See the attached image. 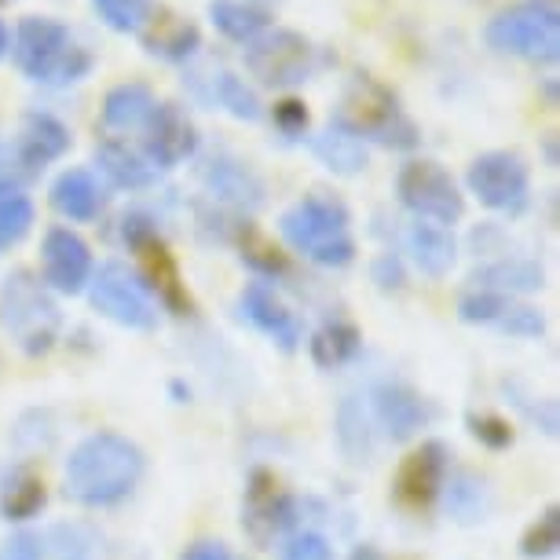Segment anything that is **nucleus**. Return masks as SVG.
<instances>
[{
  "label": "nucleus",
  "instance_id": "nucleus-1",
  "mask_svg": "<svg viewBox=\"0 0 560 560\" xmlns=\"http://www.w3.org/2000/svg\"><path fill=\"white\" fill-rule=\"evenodd\" d=\"M143 451L136 447L129 436L118 432H92L89 440H81L70 451L67 472V494L73 502L103 510V505H118L136 491V483L143 480Z\"/></svg>",
  "mask_w": 560,
  "mask_h": 560
},
{
  "label": "nucleus",
  "instance_id": "nucleus-2",
  "mask_svg": "<svg viewBox=\"0 0 560 560\" xmlns=\"http://www.w3.org/2000/svg\"><path fill=\"white\" fill-rule=\"evenodd\" d=\"M337 129L352 132L355 140L382 143L388 151H415L421 132L410 114L399 107L396 92L374 81L370 73H355L341 92V107L334 110Z\"/></svg>",
  "mask_w": 560,
  "mask_h": 560
},
{
  "label": "nucleus",
  "instance_id": "nucleus-3",
  "mask_svg": "<svg viewBox=\"0 0 560 560\" xmlns=\"http://www.w3.org/2000/svg\"><path fill=\"white\" fill-rule=\"evenodd\" d=\"M12 56H15V67L23 70L30 81L48 84V89L78 84L96 67L92 51L81 48L70 30L48 15H26L23 23H19Z\"/></svg>",
  "mask_w": 560,
  "mask_h": 560
},
{
  "label": "nucleus",
  "instance_id": "nucleus-4",
  "mask_svg": "<svg viewBox=\"0 0 560 560\" xmlns=\"http://www.w3.org/2000/svg\"><path fill=\"white\" fill-rule=\"evenodd\" d=\"M279 231L304 260L323 264V268H345L355 260L352 220H348L345 202L330 195H304L298 206L282 213Z\"/></svg>",
  "mask_w": 560,
  "mask_h": 560
},
{
  "label": "nucleus",
  "instance_id": "nucleus-5",
  "mask_svg": "<svg viewBox=\"0 0 560 560\" xmlns=\"http://www.w3.org/2000/svg\"><path fill=\"white\" fill-rule=\"evenodd\" d=\"M62 315L48 298L45 282L30 271H15L0 290V330L12 337V345L26 355H45L59 341Z\"/></svg>",
  "mask_w": 560,
  "mask_h": 560
},
{
  "label": "nucleus",
  "instance_id": "nucleus-6",
  "mask_svg": "<svg viewBox=\"0 0 560 560\" xmlns=\"http://www.w3.org/2000/svg\"><path fill=\"white\" fill-rule=\"evenodd\" d=\"M488 45L502 56L532 59V62H557L560 56V15L546 0H527L499 12L483 30Z\"/></svg>",
  "mask_w": 560,
  "mask_h": 560
},
{
  "label": "nucleus",
  "instance_id": "nucleus-7",
  "mask_svg": "<svg viewBox=\"0 0 560 560\" xmlns=\"http://www.w3.org/2000/svg\"><path fill=\"white\" fill-rule=\"evenodd\" d=\"M396 195L404 209H410L418 220L436 228H451L465 217V195L458 191L454 176L443 165L429 162H407L396 176Z\"/></svg>",
  "mask_w": 560,
  "mask_h": 560
},
{
  "label": "nucleus",
  "instance_id": "nucleus-8",
  "mask_svg": "<svg viewBox=\"0 0 560 560\" xmlns=\"http://www.w3.org/2000/svg\"><path fill=\"white\" fill-rule=\"evenodd\" d=\"M246 70L268 89H298L312 78L315 48L298 30H264L257 40L246 45Z\"/></svg>",
  "mask_w": 560,
  "mask_h": 560
},
{
  "label": "nucleus",
  "instance_id": "nucleus-9",
  "mask_svg": "<svg viewBox=\"0 0 560 560\" xmlns=\"http://www.w3.org/2000/svg\"><path fill=\"white\" fill-rule=\"evenodd\" d=\"M121 238L136 257L143 264V287L147 293H158V301L165 304L173 315H191V293H187L184 279H179V268L173 260V253L162 238H158V228L147 217L132 213L121 220Z\"/></svg>",
  "mask_w": 560,
  "mask_h": 560
},
{
  "label": "nucleus",
  "instance_id": "nucleus-10",
  "mask_svg": "<svg viewBox=\"0 0 560 560\" xmlns=\"http://www.w3.org/2000/svg\"><path fill=\"white\" fill-rule=\"evenodd\" d=\"M89 287H92L89 290L92 308L100 315H107L110 323L129 326V330H151L158 323L154 298L121 260H107L100 271H92Z\"/></svg>",
  "mask_w": 560,
  "mask_h": 560
},
{
  "label": "nucleus",
  "instance_id": "nucleus-11",
  "mask_svg": "<svg viewBox=\"0 0 560 560\" xmlns=\"http://www.w3.org/2000/svg\"><path fill=\"white\" fill-rule=\"evenodd\" d=\"M469 191L480 198V206L494 209V213L516 217L527 209V195H532V173H527L524 158L516 151H488L472 158L469 173H465Z\"/></svg>",
  "mask_w": 560,
  "mask_h": 560
},
{
  "label": "nucleus",
  "instance_id": "nucleus-12",
  "mask_svg": "<svg viewBox=\"0 0 560 560\" xmlns=\"http://www.w3.org/2000/svg\"><path fill=\"white\" fill-rule=\"evenodd\" d=\"M293 524V499L279 477L268 469H253L242 494V532L257 546H271Z\"/></svg>",
  "mask_w": 560,
  "mask_h": 560
},
{
  "label": "nucleus",
  "instance_id": "nucleus-13",
  "mask_svg": "<svg viewBox=\"0 0 560 560\" xmlns=\"http://www.w3.org/2000/svg\"><path fill=\"white\" fill-rule=\"evenodd\" d=\"M198 151V129L176 103H158L143 125V158L158 173L184 165Z\"/></svg>",
  "mask_w": 560,
  "mask_h": 560
},
{
  "label": "nucleus",
  "instance_id": "nucleus-14",
  "mask_svg": "<svg viewBox=\"0 0 560 560\" xmlns=\"http://www.w3.org/2000/svg\"><path fill=\"white\" fill-rule=\"evenodd\" d=\"M447 447L440 440L421 443L415 454H407L396 472V502L407 510H429L440 499L443 480H447Z\"/></svg>",
  "mask_w": 560,
  "mask_h": 560
},
{
  "label": "nucleus",
  "instance_id": "nucleus-15",
  "mask_svg": "<svg viewBox=\"0 0 560 560\" xmlns=\"http://www.w3.org/2000/svg\"><path fill=\"white\" fill-rule=\"evenodd\" d=\"M40 268H45V282L59 293H81L92 279V249L78 231L51 228L40 246Z\"/></svg>",
  "mask_w": 560,
  "mask_h": 560
},
{
  "label": "nucleus",
  "instance_id": "nucleus-16",
  "mask_svg": "<svg viewBox=\"0 0 560 560\" xmlns=\"http://www.w3.org/2000/svg\"><path fill=\"white\" fill-rule=\"evenodd\" d=\"M370 415H374V425L385 429L388 440L404 443L415 432H421L436 418V410L425 396H418L415 388L407 385H382L374 396H370Z\"/></svg>",
  "mask_w": 560,
  "mask_h": 560
},
{
  "label": "nucleus",
  "instance_id": "nucleus-17",
  "mask_svg": "<svg viewBox=\"0 0 560 560\" xmlns=\"http://www.w3.org/2000/svg\"><path fill=\"white\" fill-rule=\"evenodd\" d=\"M238 308L264 337H271L282 352H293V348L301 345L298 315H293L287 304L279 301V293H275L268 282H249V287L242 290V298H238Z\"/></svg>",
  "mask_w": 560,
  "mask_h": 560
},
{
  "label": "nucleus",
  "instance_id": "nucleus-18",
  "mask_svg": "<svg viewBox=\"0 0 560 560\" xmlns=\"http://www.w3.org/2000/svg\"><path fill=\"white\" fill-rule=\"evenodd\" d=\"M67 151H70V129L56 114H45V110L26 114L23 132H19V143H15V162L23 165L26 173H40L45 165L59 162Z\"/></svg>",
  "mask_w": 560,
  "mask_h": 560
},
{
  "label": "nucleus",
  "instance_id": "nucleus-19",
  "mask_svg": "<svg viewBox=\"0 0 560 560\" xmlns=\"http://www.w3.org/2000/svg\"><path fill=\"white\" fill-rule=\"evenodd\" d=\"M103 195L100 179L89 173V168H67L56 184H51V206L56 213H62L67 220H78V224H89L103 213Z\"/></svg>",
  "mask_w": 560,
  "mask_h": 560
},
{
  "label": "nucleus",
  "instance_id": "nucleus-20",
  "mask_svg": "<svg viewBox=\"0 0 560 560\" xmlns=\"http://www.w3.org/2000/svg\"><path fill=\"white\" fill-rule=\"evenodd\" d=\"M143 48L151 51L158 59H168V62H184L191 59L198 48H202V34L191 19H179V15H168V12H154L151 23L143 26Z\"/></svg>",
  "mask_w": 560,
  "mask_h": 560
},
{
  "label": "nucleus",
  "instance_id": "nucleus-21",
  "mask_svg": "<svg viewBox=\"0 0 560 560\" xmlns=\"http://www.w3.org/2000/svg\"><path fill=\"white\" fill-rule=\"evenodd\" d=\"M96 165L103 168V176L110 179L121 191H147V187L158 184V168L147 162L140 151L125 147L118 140H107L96 147Z\"/></svg>",
  "mask_w": 560,
  "mask_h": 560
},
{
  "label": "nucleus",
  "instance_id": "nucleus-22",
  "mask_svg": "<svg viewBox=\"0 0 560 560\" xmlns=\"http://www.w3.org/2000/svg\"><path fill=\"white\" fill-rule=\"evenodd\" d=\"M154 107L158 100L143 81H125L118 89H110L107 100H103V125L110 132H136L147 125Z\"/></svg>",
  "mask_w": 560,
  "mask_h": 560
},
{
  "label": "nucleus",
  "instance_id": "nucleus-23",
  "mask_svg": "<svg viewBox=\"0 0 560 560\" xmlns=\"http://www.w3.org/2000/svg\"><path fill=\"white\" fill-rule=\"evenodd\" d=\"M45 502H48L45 480L30 465H15V469L4 472V480H0V516L4 521L23 524L45 510Z\"/></svg>",
  "mask_w": 560,
  "mask_h": 560
},
{
  "label": "nucleus",
  "instance_id": "nucleus-24",
  "mask_svg": "<svg viewBox=\"0 0 560 560\" xmlns=\"http://www.w3.org/2000/svg\"><path fill=\"white\" fill-rule=\"evenodd\" d=\"M407 253H410V260L418 264V271L440 279V275H447L454 268L458 246H454L447 228L421 224V220H418V224H410V231H407Z\"/></svg>",
  "mask_w": 560,
  "mask_h": 560
},
{
  "label": "nucleus",
  "instance_id": "nucleus-25",
  "mask_svg": "<svg viewBox=\"0 0 560 560\" xmlns=\"http://www.w3.org/2000/svg\"><path fill=\"white\" fill-rule=\"evenodd\" d=\"M206 187L217 202H228L235 209H257L264 202L260 179L238 162H213L206 168Z\"/></svg>",
  "mask_w": 560,
  "mask_h": 560
},
{
  "label": "nucleus",
  "instance_id": "nucleus-26",
  "mask_svg": "<svg viewBox=\"0 0 560 560\" xmlns=\"http://www.w3.org/2000/svg\"><path fill=\"white\" fill-rule=\"evenodd\" d=\"M337 443H341L348 462L374 458V415H370L363 396H348L337 407Z\"/></svg>",
  "mask_w": 560,
  "mask_h": 560
},
{
  "label": "nucleus",
  "instance_id": "nucleus-27",
  "mask_svg": "<svg viewBox=\"0 0 560 560\" xmlns=\"http://www.w3.org/2000/svg\"><path fill=\"white\" fill-rule=\"evenodd\" d=\"M440 494L447 499V513L458 524H480L491 510V491L477 472H451Z\"/></svg>",
  "mask_w": 560,
  "mask_h": 560
},
{
  "label": "nucleus",
  "instance_id": "nucleus-28",
  "mask_svg": "<svg viewBox=\"0 0 560 560\" xmlns=\"http://www.w3.org/2000/svg\"><path fill=\"white\" fill-rule=\"evenodd\" d=\"M480 290H491V293H532V290H542L546 287V275L538 268L535 260H499V264H488L472 275Z\"/></svg>",
  "mask_w": 560,
  "mask_h": 560
},
{
  "label": "nucleus",
  "instance_id": "nucleus-29",
  "mask_svg": "<svg viewBox=\"0 0 560 560\" xmlns=\"http://www.w3.org/2000/svg\"><path fill=\"white\" fill-rule=\"evenodd\" d=\"M209 19H213V26L228 40H235V45H249L264 30H271L268 12L246 4V0H213V4H209Z\"/></svg>",
  "mask_w": 560,
  "mask_h": 560
},
{
  "label": "nucleus",
  "instance_id": "nucleus-30",
  "mask_svg": "<svg viewBox=\"0 0 560 560\" xmlns=\"http://www.w3.org/2000/svg\"><path fill=\"white\" fill-rule=\"evenodd\" d=\"M308 348H312L315 366L337 370V366L352 363V359L359 355V348H363V334H359L352 323L334 319V323H323L319 330L312 334V345Z\"/></svg>",
  "mask_w": 560,
  "mask_h": 560
},
{
  "label": "nucleus",
  "instance_id": "nucleus-31",
  "mask_svg": "<svg viewBox=\"0 0 560 560\" xmlns=\"http://www.w3.org/2000/svg\"><path fill=\"white\" fill-rule=\"evenodd\" d=\"M312 151L337 176H355V173H363V168H366V147H363V140H355L352 132L337 129V125H330V129H326L323 136H315Z\"/></svg>",
  "mask_w": 560,
  "mask_h": 560
},
{
  "label": "nucleus",
  "instance_id": "nucleus-32",
  "mask_svg": "<svg viewBox=\"0 0 560 560\" xmlns=\"http://www.w3.org/2000/svg\"><path fill=\"white\" fill-rule=\"evenodd\" d=\"M34 228V198L12 179H0V253L15 249Z\"/></svg>",
  "mask_w": 560,
  "mask_h": 560
},
{
  "label": "nucleus",
  "instance_id": "nucleus-33",
  "mask_svg": "<svg viewBox=\"0 0 560 560\" xmlns=\"http://www.w3.org/2000/svg\"><path fill=\"white\" fill-rule=\"evenodd\" d=\"M51 553L56 560H110V546L92 524H56L51 527Z\"/></svg>",
  "mask_w": 560,
  "mask_h": 560
},
{
  "label": "nucleus",
  "instance_id": "nucleus-34",
  "mask_svg": "<svg viewBox=\"0 0 560 560\" xmlns=\"http://www.w3.org/2000/svg\"><path fill=\"white\" fill-rule=\"evenodd\" d=\"M231 238H235L242 260H246L249 268H257L260 275H282V271H287V260H282V253L275 249L257 228L246 224V220L235 224V235H231Z\"/></svg>",
  "mask_w": 560,
  "mask_h": 560
},
{
  "label": "nucleus",
  "instance_id": "nucleus-35",
  "mask_svg": "<svg viewBox=\"0 0 560 560\" xmlns=\"http://www.w3.org/2000/svg\"><path fill=\"white\" fill-rule=\"evenodd\" d=\"M213 100L238 121H257L260 118L257 92H253L242 78H235V73H228V70L213 78Z\"/></svg>",
  "mask_w": 560,
  "mask_h": 560
},
{
  "label": "nucleus",
  "instance_id": "nucleus-36",
  "mask_svg": "<svg viewBox=\"0 0 560 560\" xmlns=\"http://www.w3.org/2000/svg\"><path fill=\"white\" fill-rule=\"evenodd\" d=\"M92 8L118 34H143L154 15V0H92Z\"/></svg>",
  "mask_w": 560,
  "mask_h": 560
},
{
  "label": "nucleus",
  "instance_id": "nucleus-37",
  "mask_svg": "<svg viewBox=\"0 0 560 560\" xmlns=\"http://www.w3.org/2000/svg\"><path fill=\"white\" fill-rule=\"evenodd\" d=\"M557 549H560V510H557V505H549V510L524 532L521 557L549 560V557H557Z\"/></svg>",
  "mask_w": 560,
  "mask_h": 560
},
{
  "label": "nucleus",
  "instance_id": "nucleus-38",
  "mask_svg": "<svg viewBox=\"0 0 560 560\" xmlns=\"http://www.w3.org/2000/svg\"><path fill=\"white\" fill-rule=\"evenodd\" d=\"M494 330L513 334V337H542L546 334V319L538 308H527V304H510V312L502 315Z\"/></svg>",
  "mask_w": 560,
  "mask_h": 560
},
{
  "label": "nucleus",
  "instance_id": "nucleus-39",
  "mask_svg": "<svg viewBox=\"0 0 560 560\" xmlns=\"http://www.w3.org/2000/svg\"><path fill=\"white\" fill-rule=\"evenodd\" d=\"M271 121H275V129H279L287 140H301L304 132H308V107H304L301 100H282V103H275V110H271Z\"/></svg>",
  "mask_w": 560,
  "mask_h": 560
},
{
  "label": "nucleus",
  "instance_id": "nucleus-40",
  "mask_svg": "<svg viewBox=\"0 0 560 560\" xmlns=\"http://www.w3.org/2000/svg\"><path fill=\"white\" fill-rule=\"evenodd\" d=\"M279 560H334V549L319 532H301L282 546Z\"/></svg>",
  "mask_w": 560,
  "mask_h": 560
},
{
  "label": "nucleus",
  "instance_id": "nucleus-41",
  "mask_svg": "<svg viewBox=\"0 0 560 560\" xmlns=\"http://www.w3.org/2000/svg\"><path fill=\"white\" fill-rule=\"evenodd\" d=\"M469 429H472V436L491 451H502L513 443V429L494 415H469Z\"/></svg>",
  "mask_w": 560,
  "mask_h": 560
},
{
  "label": "nucleus",
  "instance_id": "nucleus-42",
  "mask_svg": "<svg viewBox=\"0 0 560 560\" xmlns=\"http://www.w3.org/2000/svg\"><path fill=\"white\" fill-rule=\"evenodd\" d=\"M0 560H45V542L34 532H19L0 546Z\"/></svg>",
  "mask_w": 560,
  "mask_h": 560
},
{
  "label": "nucleus",
  "instance_id": "nucleus-43",
  "mask_svg": "<svg viewBox=\"0 0 560 560\" xmlns=\"http://www.w3.org/2000/svg\"><path fill=\"white\" fill-rule=\"evenodd\" d=\"M505 393H510V396H516L513 404L521 407L524 415L532 418L535 425L546 432V436H557V407L549 404V399H546V404H527V396H521V393H516V385H505Z\"/></svg>",
  "mask_w": 560,
  "mask_h": 560
},
{
  "label": "nucleus",
  "instance_id": "nucleus-44",
  "mask_svg": "<svg viewBox=\"0 0 560 560\" xmlns=\"http://www.w3.org/2000/svg\"><path fill=\"white\" fill-rule=\"evenodd\" d=\"M179 560H238L224 542H195Z\"/></svg>",
  "mask_w": 560,
  "mask_h": 560
},
{
  "label": "nucleus",
  "instance_id": "nucleus-45",
  "mask_svg": "<svg viewBox=\"0 0 560 560\" xmlns=\"http://www.w3.org/2000/svg\"><path fill=\"white\" fill-rule=\"evenodd\" d=\"M374 279L382 282L385 290H396L399 282H404V271H399V260L393 257V253H385V257L374 264Z\"/></svg>",
  "mask_w": 560,
  "mask_h": 560
},
{
  "label": "nucleus",
  "instance_id": "nucleus-46",
  "mask_svg": "<svg viewBox=\"0 0 560 560\" xmlns=\"http://www.w3.org/2000/svg\"><path fill=\"white\" fill-rule=\"evenodd\" d=\"M348 560H385V557H382V553H377V549H374V546H359V549H355V553H352V557H348Z\"/></svg>",
  "mask_w": 560,
  "mask_h": 560
},
{
  "label": "nucleus",
  "instance_id": "nucleus-47",
  "mask_svg": "<svg viewBox=\"0 0 560 560\" xmlns=\"http://www.w3.org/2000/svg\"><path fill=\"white\" fill-rule=\"evenodd\" d=\"M12 51V34H8V26H4V19H0V59Z\"/></svg>",
  "mask_w": 560,
  "mask_h": 560
},
{
  "label": "nucleus",
  "instance_id": "nucleus-48",
  "mask_svg": "<svg viewBox=\"0 0 560 560\" xmlns=\"http://www.w3.org/2000/svg\"><path fill=\"white\" fill-rule=\"evenodd\" d=\"M0 4H8V0H0Z\"/></svg>",
  "mask_w": 560,
  "mask_h": 560
}]
</instances>
